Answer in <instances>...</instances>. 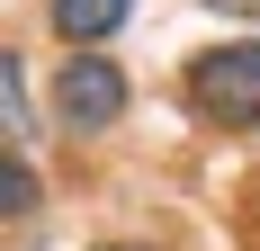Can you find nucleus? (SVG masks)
Listing matches in <instances>:
<instances>
[{
    "instance_id": "1",
    "label": "nucleus",
    "mask_w": 260,
    "mask_h": 251,
    "mask_svg": "<svg viewBox=\"0 0 260 251\" xmlns=\"http://www.w3.org/2000/svg\"><path fill=\"white\" fill-rule=\"evenodd\" d=\"M180 108L207 135H260V36H215L180 63Z\"/></svg>"
},
{
    "instance_id": "2",
    "label": "nucleus",
    "mask_w": 260,
    "mask_h": 251,
    "mask_svg": "<svg viewBox=\"0 0 260 251\" xmlns=\"http://www.w3.org/2000/svg\"><path fill=\"white\" fill-rule=\"evenodd\" d=\"M126 117H135V72H126L108 45L54 63V81H45V125L63 135V144H108Z\"/></svg>"
},
{
    "instance_id": "3",
    "label": "nucleus",
    "mask_w": 260,
    "mask_h": 251,
    "mask_svg": "<svg viewBox=\"0 0 260 251\" xmlns=\"http://www.w3.org/2000/svg\"><path fill=\"white\" fill-rule=\"evenodd\" d=\"M45 135V90H36V72H27V54L0 36V144H36Z\"/></svg>"
},
{
    "instance_id": "4",
    "label": "nucleus",
    "mask_w": 260,
    "mask_h": 251,
    "mask_svg": "<svg viewBox=\"0 0 260 251\" xmlns=\"http://www.w3.org/2000/svg\"><path fill=\"white\" fill-rule=\"evenodd\" d=\"M126 18H135V0H45V36L63 54H99Z\"/></svg>"
},
{
    "instance_id": "5",
    "label": "nucleus",
    "mask_w": 260,
    "mask_h": 251,
    "mask_svg": "<svg viewBox=\"0 0 260 251\" xmlns=\"http://www.w3.org/2000/svg\"><path fill=\"white\" fill-rule=\"evenodd\" d=\"M36 215H45V171H36L18 144H0V233L36 225Z\"/></svg>"
},
{
    "instance_id": "6",
    "label": "nucleus",
    "mask_w": 260,
    "mask_h": 251,
    "mask_svg": "<svg viewBox=\"0 0 260 251\" xmlns=\"http://www.w3.org/2000/svg\"><path fill=\"white\" fill-rule=\"evenodd\" d=\"M90 251H161V242H153V233H99Z\"/></svg>"
},
{
    "instance_id": "7",
    "label": "nucleus",
    "mask_w": 260,
    "mask_h": 251,
    "mask_svg": "<svg viewBox=\"0 0 260 251\" xmlns=\"http://www.w3.org/2000/svg\"><path fill=\"white\" fill-rule=\"evenodd\" d=\"M215 18H242V27H260V0H207Z\"/></svg>"
}]
</instances>
